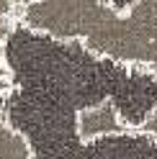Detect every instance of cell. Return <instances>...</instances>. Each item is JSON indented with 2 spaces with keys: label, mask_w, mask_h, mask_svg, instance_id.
I'll return each mask as SVG.
<instances>
[{
  "label": "cell",
  "mask_w": 157,
  "mask_h": 159,
  "mask_svg": "<svg viewBox=\"0 0 157 159\" xmlns=\"http://www.w3.org/2000/svg\"><path fill=\"white\" fill-rule=\"evenodd\" d=\"M77 44L101 62L157 82V0H134L124 8L106 0L93 11Z\"/></svg>",
  "instance_id": "6da1fadb"
},
{
  "label": "cell",
  "mask_w": 157,
  "mask_h": 159,
  "mask_svg": "<svg viewBox=\"0 0 157 159\" xmlns=\"http://www.w3.org/2000/svg\"><path fill=\"white\" fill-rule=\"evenodd\" d=\"M75 136L83 146H93L103 139L134 136V123L124 118L111 95L101 98L93 105H85L75 113Z\"/></svg>",
  "instance_id": "7a4b0ae2"
},
{
  "label": "cell",
  "mask_w": 157,
  "mask_h": 159,
  "mask_svg": "<svg viewBox=\"0 0 157 159\" xmlns=\"http://www.w3.org/2000/svg\"><path fill=\"white\" fill-rule=\"evenodd\" d=\"M21 5H23V0H0V100L16 90V75H13L11 64H8L5 44L18 26Z\"/></svg>",
  "instance_id": "3957f363"
},
{
  "label": "cell",
  "mask_w": 157,
  "mask_h": 159,
  "mask_svg": "<svg viewBox=\"0 0 157 159\" xmlns=\"http://www.w3.org/2000/svg\"><path fill=\"white\" fill-rule=\"evenodd\" d=\"M0 159H36L28 136L0 113Z\"/></svg>",
  "instance_id": "277c9868"
},
{
  "label": "cell",
  "mask_w": 157,
  "mask_h": 159,
  "mask_svg": "<svg viewBox=\"0 0 157 159\" xmlns=\"http://www.w3.org/2000/svg\"><path fill=\"white\" fill-rule=\"evenodd\" d=\"M134 136H144L157 146V103L147 111V116L139 123H134Z\"/></svg>",
  "instance_id": "5b68a950"
}]
</instances>
